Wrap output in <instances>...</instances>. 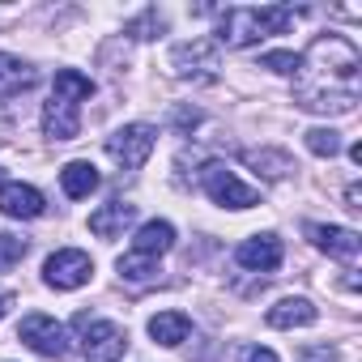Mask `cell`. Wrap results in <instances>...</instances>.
Listing matches in <instances>:
<instances>
[{
    "instance_id": "6da1fadb",
    "label": "cell",
    "mask_w": 362,
    "mask_h": 362,
    "mask_svg": "<svg viewBox=\"0 0 362 362\" xmlns=\"http://www.w3.org/2000/svg\"><path fill=\"white\" fill-rule=\"evenodd\" d=\"M298 107L315 115H349L358 107L362 56L345 35H320L307 56H298Z\"/></svg>"
},
{
    "instance_id": "7a4b0ae2",
    "label": "cell",
    "mask_w": 362,
    "mask_h": 362,
    "mask_svg": "<svg viewBox=\"0 0 362 362\" xmlns=\"http://www.w3.org/2000/svg\"><path fill=\"white\" fill-rule=\"evenodd\" d=\"M294 26V9L264 5V9H226L218 22V39L226 47H252L269 35H286Z\"/></svg>"
},
{
    "instance_id": "3957f363",
    "label": "cell",
    "mask_w": 362,
    "mask_h": 362,
    "mask_svg": "<svg viewBox=\"0 0 362 362\" xmlns=\"http://www.w3.org/2000/svg\"><path fill=\"white\" fill-rule=\"evenodd\" d=\"M77 328H81V354L86 362H119L124 349H128V332L111 320H90L86 311L77 315Z\"/></svg>"
},
{
    "instance_id": "277c9868",
    "label": "cell",
    "mask_w": 362,
    "mask_h": 362,
    "mask_svg": "<svg viewBox=\"0 0 362 362\" xmlns=\"http://www.w3.org/2000/svg\"><path fill=\"white\" fill-rule=\"evenodd\" d=\"M205 197L222 209H252L260 201V192L252 184H243V179L235 170H226L222 162H209L205 166Z\"/></svg>"
},
{
    "instance_id": "5b68a950",
    "label": "cell",
    "mask_w": 362,
    "mask_h": 362,
    "mask_svg": "<svg viewBox=\"0 0 362 362\" xmlns=\"http://www.w3.org/2000/svg\"><path fill=\"white\" fill-rule=\"evenodd\" d=\"M153 128L149 124H124V128H115L111 136H107V153H111V162H119L124 170H141L145 162H149V153H153Z\"/></svg>"
},
{
    "instance_id": "8992f818",
    "label": "cell",
    "mask_w": 362,
    "mask_h": 362,
    "mask_svg": "<svg viewBox=\"0 0 362 362\" xmlns=\"http://www.w3.org/2000/svg\"><path fill=\"white\" fill-rule=\"evenodd\" d=\"M90 277H94V260L86 252H77V247H60L43 264V281L52 290H81Z\"/></svg>"
},
{
    "instance_id": "52a82bcc",
    "label": "cell",
    "mask_w": 362,
    "mask_h": 362,
    "mask_svg": "<svg viewBox=\"0 0 362 362\" xmlns=\"http://www.w3.org/2000/svg\"><path fill=\"white\" fill-rule=\"evenodd\" d=\"M18 337H22L35 354H43V358H64V354H69V337H64V328H60L52 315H26L22 328H18Z\"/></svg>"
},
{
    "instance_id": "ba28073f",
    "label": "cell",
    "mask_w": 362,
    "mask_h": 362,
    "mask_svg": "<svg viewBox=\"0 0 362 362\" xmlns=\"http://www.w3.org/2000/svg\"><path fill=\"white\" fill-rule=\"evenodd\" d=\"M214 69H218V47L205 43V39L179 43L170 52V73L175 77H214Z\"/></svg>"
},
{
    "instance_id": "9c48e42d",
    "label": "cell",
    "mask_w": 362,
    "mask_h": 362,
    "mask_svg": "<svg viewBox=\"0 0 362 362\" xmlns=\"http://www.w3.org/2000/svg\"><path fill=\"white\" fill-rule=\"evenodd\" d=\"M307 239H311L320 252H328L332 260H345V264H354L358 252H362V239H358V230H349V226H320V222H311V226H307Z\"/></svg>"
},
{
    "instance_id": "30bf717a",
    "label": "cell",
    "mask_w": 362,
    "mask_h": 362,
    "mask_svg": "<svg viewBox=\"0 0 362 362\" xmlns=\"http://www.w3.org/2000/svg\"><path fill=\"white\" fill-rule=\"evenodd\" d=\"M77 107L81 103H73L64 94L47 98V107H43V132H47V141H73L81 132V111Z\"/></svg>"
},
{
    "instance_id": "8fae6325",
    "label": "cell",
    "mask_w": 362,
    "mask_h": 362,
    "mask_svg": "<svg viewBox=\"0 0 362 362\" xmlns=\"http://www.w3.org/2000/svg\"><path fill=\"white\" fill-rule=\"evenodd\" d=\"M281 239L277 235H252V239H243L239 243V252H235V260L243 264V269H252V273H273L277 264H281Z\"/></svg>"
},
{
    "instance_id": "7c38bea8",
    "label": "cell",
    "mask_w": 362,
    "mask_h": 362,
    "mask_svg": "<svg viewBox=\"0 0 362 362\" xmlns=\"http://www.w3.org/2000/svg\"><path fill=\"white\" fill-rule=\"evenodd\" d=\"M47 209V201H43V192L39 188H30V184H0V214L5 218H39Z\"/></svg>"
},
{
    "instance_id": "4fadbf2b",
    "label": "cell",
    "mask_w": 362,
    "mask_h": 362,
    "mask_svg": "<svg viewBox=\"0 0 362 362\" xmlns=\"http://www.w3.org/2000/svg\"><path fill=\"white\" fill-rule=\"evenodd\" d=\"M132 222H136V205L111 201V205H103V209L90 214V235H98V239H124V230Z\"/></svg>"
},
{
    "instance_id": "5bb4252c",
    "label": "cell",
    "mask_w": 362,
    "mask_h": 362,
    "mask_svg": "<svg viewBox=\"0 0 362 362\" xmlns=\"http://www.w3.org/2000/svg\"><path fill=\"white\" fill-rule=\"evenodd\" d=\"M269 328H311L320 320V311L307 298H281L277 307H269Z\"/></svg>"
},
{
    "instance_id": "9a60e30c",
    "label": "cell",
    "mask_w": 362,
    "mask_h": 362,
    "mask_svg": "<svg viewBox=\"0 0 362 362\" xmlns=\"http://www.w3.org/2000/svg\"><path fill=\"white\" fill-rule=\"evenodd\" d=\"M175 247V226L170 222H145L141 230H136V239H132V252L136 256H149V260H158L162 252H170Z\"/></svg>"
},
{
    "instance_id": "2e32d148",
    "label": "cell",
    "mask_w": 362,
    "mask_h": 362,
    "mask_svg": "<svg viewBox=\"0 0 362 362\" xmlns=\"http://www.w3.org/2000/svg\"><path fill=\"white\" fill-rule=\"evenodd\" d=\"M35 81H39V77H35V69H30L26 60H18V56H9V52H0V98L26 94Z\"/></svg>"
},
{
    "instance_id": "e0dca14e",
    "label": "cell",
    "mask_w": 362,
    "mask_h": 362,
    "mask_svg": "<svg viewBox=\"0 0 362 362\" xmlns=\"http://www.w3.org/2000/svg\"><path fill=\"white\" fill-rule=\"evenodd\" d=\"M98 184H103V179H98L94 162H64V166H60V188H64V197H73V201H86Z\"/></svg>"
},
{
    "instance_id": "ac0fdd59",
    "label": "cell",
    "mask_w": 362,
    "mask_h": 362,
    "mask_svg": "<svg viewBox=\"0 0 362 362\" xmlns=\"http://www.w3.org/2000/svg\"><path fill=\"white\" fill-rule=\"evenodd\" d=\"M188 332H192V320L184 315V311H158L153 320H149V337L158 341V345H184L188 341Z\"/></svg>"
},
{
    "instance_id": "d6986e66",
    "label": "cell",
    "mask_w": 362,
    "mask_h": 362,
    "mask_svg": "<svg viewBox=\"0 0 362 362\" xmlns=\"http://www.w3.org/2000/svg\"><path fill=\"white\" fill-rule=\"evenodd\" d=\"M243 162H247V166H256L264 179H273V184H277V179H286V175L294 170L290 153H281V149H247V153H243Z\"/></svg>"
},
{
    "instance_id": "ffe728a7",
    "label": "cell",
    "mask_w": 362,
    "mask_h": 362,
    "mask_svg": "<svg viewBox=\"0 0 362 362\" xmlns=\"http://www.w3.org/2000/svg\"><path fill=\"white\" fill-rule=\"evenodd\" d=\"M52 94H64V98H73V103H86V98L94 94V81H90L86 73H77V69H60Z\"/></svg>"
},
{
    "instance_id": "44dd1931",
    "label": "cell",
    "mask_w": 362,
    "mask_h": 362,
    "mask_svg": "<svg viewBox=\"0 0 362 362\" xmlns=\"http://www.w3.org/2000/svg\"><path fill=\"white\" fill-rule=\"evenodd\" d=\"M119 277L124 281H132V286H145V281H153V273H158V260H149V256H136V252H128V256H119Z\"/></svg>"
},
{
    "instance_id": "7402d4cb",
    "label": "cell",
    "mask_w": 362,
    "mask_h": 362,
    "mask_svg": "<svg viewBox=\"0 0 362 362\" xmlns=\"http://www.w3.org/2000/svg\"><path fill=\"white\" fill-rule=\"evenodd\" d=\"M303 136H307V149H311L315 158H337V153H341V136H337L332 128H307Z\"/></svg>"
},
{
    "instance_id": "603a6c76",
    "label": "cell",
    "mask_w": 362,
    "mask_h": 362,
    "mask_svg": "<svg viewBox=\"0 0 362 362\" xmlns=\"http://www.w3.org/2000/svg\"><path fill=\"white\" fill-rule=\"evenodd\" d=\"M22 256H26V239L0 235V273H9L13 264H22Z\"/></svg>"
},
{
    "instance_id": "cb8c5ba5",
    "label": "cell",
    "mask_w": 362,
    "mask_h": 362,
    "mask_svg": "<svg viewBox=\"0 0 362 362\" xmlns=\"http://www.w3.org/2000/svg\"><path fill=\"white\" fill-rule=\"evenodd\" d=\"M260 64L273 69V73H281V77H298V64H303V60H298L294 52H264Z\"/></svg>"
},
{
    "instance_id": "d4e9b609",
    "label": "cell",
    "mask_w": 362,
    "mask_h": 362,
    "mask_svg": "<svg viewBox=\"0 0 362 362\" xmlns=\"http://www.w3.org/2000/svg\"><path fill=\"white\" fill-rule=\"evenodd\" d=\"M162 26H166V22H162V13H158V9H145L136 22H128V35H132V39H153Z\"/></svg>"
},
{
    "instance_id": "484cf974",
    "label": "cell",
    "mask_w": 362,
    "mask_h": 362,
    "mask_svg": "<svg viewBox=\"0 0 362 362\" xmlns=\"http://www.w3.org/2000/svg\"><path fill=\"white\" fill-rule=\"evenodd\" d=\"M243 362H281V358L264 345H252V349H243Z\"/></svg>"
},
{
    "instance_id": "4316f807",
    "label": "cell",
    "mask_w": 362,
    "mask_h": 362,
    "mask_svg": "<svg viewBox=\"0 0 362 362\" xmlns=\"http://www.w3.org/2000/svg\"><path fill=\"white\" fill-rule=\"evenodd\" d=\"M345 209L362 214V188H358V184H349V188H345Z\"/></svg>"
},
{
    "instance_id": "83f0119b",
    "label": "cell",
    "mask_w": 362,
    "mask_h": 362,
    "mask_svg": "<svg viewBox=\"0 0 362 362\" xmlns=\"http://www.w3.org/2000/svg\"><path fill=\"white\" fill-rule=\"evenodd\" d=\"M13 303H18V294H13V290H0V320L13 311Z\"/></svg>"
},
{
    "instance_id": "f1b7e54d",
    "label": "cell",
    "mask_w": 362,
    "mask_h": 362,
    "mask_svg": "<svg viewBox=\"0 0 362 362\" xmlns=\"http://www.w3.org/2000/svg\"><path fill=\"white\" fill-rule=\"evenodd\" d=\"M0 184H5V170H0Z\"/></svg>"
}]
</instances>
